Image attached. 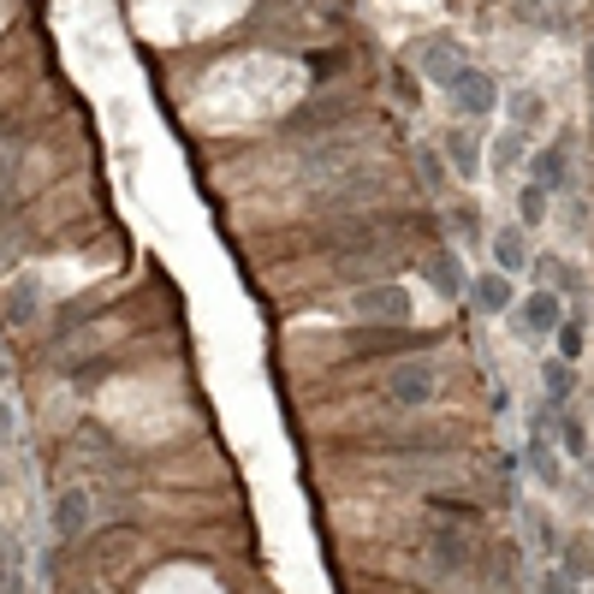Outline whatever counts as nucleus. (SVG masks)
<instances>
[{"label": "nucleus", "mask_w": 594, "mask_h": 594, "mask_svg": "<svg viewBox=\"0 0 594 594\" xmlns=\"http://www.w3.org/2000/svg\"><path fill=\"white\" fill-rule=\"evenodd\" d=\"M446 84H452V96H458V108L470 113V119H482V113H494V108H500L494 78H488V72H476V66H458Z\"/></svg>", "instance_id": "f257e3e1"}, {"label": "nucleus", "mask_w": 594, "mask_h": 594, "mask_svg": "<svg viewBox=\"0 0 594 594\" xmlns=\"http://www.w3.org/2000/svg\"><path fill=\"white\" fill-rule=\"evenodd\" d=\"M357 315L363 321H404V315H410V292H404V286H363Z\"/></svg>", "instance_id": "f03ea898"}, {"label": "nucleus", "mask_w": 594, "mask_h": 594, "mask_svg": "<svg viewBox=\"0 0 594 594\" xmlns=\"http://www.w3.org/2000/svg\"><path fill=\"white\" fill-rule=\"evenodd\" d=\"M458 66H464V60H458V42H452V36H434V42L416 54V72H422V78H434V84H446Z\"/></svg>", "instance_id": "7ed1b4c3"}, {"label": "nucleus", "mask_w": 594, "mask_h": 594, "mask_svg": "<svg viewBox=\"0 0 594 594\" xmlns=\"http://www.w3.org/2000/svg\"><path fill=\"white\" fill-rule=\"evenodd\" d=\"M446 161H452V173H458V179H476V173H482V137L476 131H446Z\"/></svg>", "instance_id": "20e7f679"}, {"label": "nucleus", "mask_w": 594, "mask_h": 594, "mask_svg": "<svg viewBox=\"0 0 594 594\" xmlns=\"http://www.w3.org/2000/svg\"><path fill=\"white\" fill-rule=\"evenodd\" d=\"M559 321H565V315H559V292H535L523 309H517V327H523V333H553Z\"/></svg>", "instance_id": "39448f33"}, {"label": "nucleus", "mask_w": 594, "mask_h": 594, "mask_svg": "<svg viewBox=\"0 0 594 594\" xmlns=\"http://www.w3.org/2000/svg\"><path fill=\"white\" fill-rule=\"evenodd\" d=\"M393 399H399V404L434 399V369H428V363H404V369L393 375Z\"/></svg>", "instance_id": "423d86ee"}, {"label": "nucleus", "mask_w": 594, "mask_h": 594, "mask_svg": "<svg viewBox=\"0 0 594 594\" xmlns=\"http://www.w3.org/2000/svg\"><path fill=\"white\" fill-rule=\"evenodd\" d=\"M529 173H535L541 191H565V185H571V161H565V149H541V155L529 161Z\"/></svg>", "instance_id": "0eeeda50"}, {"label": "nucleus", "mask_w": 594, "mask_h": 594, "mask_svg": "<svg viewBox=\"0 0 594 594\" xmlns=\"http://www.w3.org/2000/svg\"><path fill=\"white\" fill-rule=\"evenodd\" d=\"M90 523V494H78L72 488L66 500H60V517H54V529H60V541H78V529Z\"/></svg>", "instance_id": "6e6552de"}, {"label": "nucleus", "mask_w": 594, "mask_h": 594, "mask_svg": "<svg viewBox=\"0 0 594 594\" xmlns=\"http://www.w3.org/2000/svg\"><path fill=\"white\" fill-rule=\"evenodd\" d=\"M351 345H357V351H375V357H387V351H404V345H416V333H410V327H381V333H375V327H369V333H357V339H351Z\"/></svg>", "instance_id": "1a4fd4ad"}, {"label": "nucleus", "mask_w": 594, "mask_h": 594, "mask_svg": "<svg viewBox=\"0 0 594 594\" xmlns=\"http://www.w3.org/2000/svg\"><path fill=\"white\" fill-rule=\"evenodd\" d=\"M428 280H434V292H440V298H458V292H464V280H458V256L434 250V256H428Z\"/></svg>", "instance_id": "9d476101"}, {"label": "nucleus", "mask_w": 594, "mask_h": 594, "mask_svg": "<svg viewBox=\"0 0 594 594\" xmlns=\"http://www.w3.org/2000/svg\"><path fill=\"white\" fill-rule=\"evenodd\" d=\"M494 262H500V274H523V268H529L523 232H500V238H494Z\"/></svg>", "instance_id": "9b49d317"}, {"label": "nucleus", "mask_w": 594, "mask_h": 594, "mask_svg": "<svg viewBox=\"0 0 594 594\" xmlns=\"http://www.w3.org/2000/svg\"><path fill=\"white\" fill-rule=\"evenodd\" d=\"M476 303H482L488 315L511 309V280H505V274H482V280H476Z\"/></svg>", "instance_id": "f8f14e48"}, {"label": "nucleus", "mask_w": 594, "mask_h": 594, "mask_svg": "<svg viewBox=\"0 0 594 594\" xmlns=\"http://www.w3.org/2000/svg\"><path fill=\"white\" fill-rule=\"evenodd\" d=\"M511 119H517V131H541V119H547L541 96L535 90H511Z\"/></svg>", "instance_id": "ddd939ff"}, {"label": "nucleus", "mask_w": 594, "mask_h": 594, "mask_svg": "<svg viewBox=\"0 0 594 594\" xmlns=\"http://www.w3.org/2000/svg\"><path fill=\"white\" fill-rule=\"evenodd\" d=\"M541 387H547V399H571V387H577V369L565 357H553V363H541Z\"/></svg>", "instance_id": "4468645a"}, {"label": "nucleus", "mask_w": 594, "mask_h": 594, "mask_svg": "<svg viewBox=\"0 0 594 594\" xmlns=\"http://www.w3.org/2000/svg\"><path fill=\"white\" fill-rule=\"evenodd\" d=\"M541 280H547V292H565V298L583 292V274H577L571 262H541Z\"/></svg>", "instance_id": "2eb2a0df"}, {"label": "nucleus", "mask_w": 594, "mask_h": 594, "mask_svg": "<svg viewBox=\"0 0 594 594\" xmlns=\"http://www.w3.org/2000/svg\"><path fill=\"white\" fill-rule=\"evenodd\" d=\"M517 161H529V143H523V131H500V143H494V167H517Z\"/></svg>", "instance_id": "dca6fc26"}, {"label": "nucleus", "mask_w": 594, "mask_h": 594, "mask_svg": "<svg viewBox=\"0 0 594 594\" xmlns=\"http://www.w3.org/2000/svg\"><path fill=\"white\" fill-rule=\"evenodd\" d=\"M565 577H571V583L594 577V553H589V541H571V547H565Z\"/></svg>", "instance_id": "f3484780"}, {"label": "nucleus", "mask_w": 594, "mask_h": 594, "mask_svg": "<svg viewBox=\"0 0 594 594\" xmlns=\"http://www.w3.org/2000/svg\"><path fill=\"white\" fill-rule=\"evenodd\" d=\"M517 214H523V226H541V220H547V191H541V185H529V191L517 197Z\"/></svg>", "instance_id": "a211bd4d"}, {"label": "nucleus", "mask_w": 594, "mask_h": 594, "mask_svg": "<svg viewBox=\"0 0 594 594\" xmlns=\"http://www.w3.org/2000/svg\"><path fill=\"white\" fill-rule=\"evenodd\" d=\"M559 357L565 363L583 357V321H559Z\"/></svg>", "instance_id": "6ab92c4d"}, {"label": "nucleus", "mask_w": 594, "mask_h": 594, "mask_svg": "<svg viewBox=\"0 0 594 594\" xmlns=\"http://www.w3.org/2000/svg\"><path fill=\"white\" fill-rule=\"evenodd\" d=\"M559 434H565V452H571V458H583V452H589V434H583L577 416H559Z\"/></svg>", "instance_id": "aec40b11"}, {"label": "nucleus", "mask_w": 594, "mask_h": 594, "mask_svg": "<svg viewBox=\"0 0 594 594\" xmlns=\"http://www.w3.org/2000/svg\"><path fill=\"white\" fill-rule=\"evenodd\" d=\"M535 470H541V482H559V464H553V452L535 440Z\"/></svg>", "instance_id": "412c9836"}, {"label": "nucleus", "mask_w": 594, "mask_h": 594, "mask_svg": "<svg viewBox=\"0 0 594 594\" xmlns=\"http://www.w3.org/2000/svg\"><path fill=\"white\" fill-rule=\"evenodd\" d=\"M422 173H428V185H446V161H440L434 149H428V155H422Z\"/></svg>", "instance_id": "4be33fe9"}, {"label": "nucleus", "mask_w": 594, "mask_h": 594, "mask_svg": "<svg viewBox=\"0 0 594 594\" xmlns=\"http://www.w3.org/2000/svg\"><path fill=\"white\" fill-rule=\"evenodd\" d=\"M541 594H577V583H571V577H565V571H553L547 583H541Z\"/></svg>", "instance_id": "5701e85b"}, {"label": "nucleus", "mask_w": 594, "mask_h": 594, "mask_svg": "<svg viewBox=\"0 0 594 594\" xmlns=\"http://www.w3.org/2000/svg\"><path fill=\"white\" fill-rule=\"evenodd\" d=\"M7 422H12V416H7V404H0V434H7Z\"/></svg>", "instance_id": "b1692460"}, {"label": "nucleus", "mask_w": 594, "mask_h": 594, "mask_svg": "<svg viewBox=\"0 0 594 594\" xmlns=\"http://www.w3.org/2000/svg\"><path fill=\"white\" fill-rule=\"evenodd\" d=\"M565 7H571V0H565Z\"/></svg>", "instance_id": "393cba45"}]
</instances>
